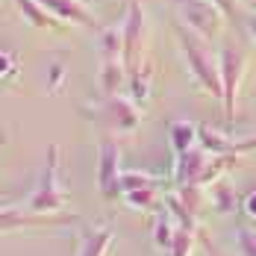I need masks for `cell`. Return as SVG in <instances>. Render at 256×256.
<instances>
[{"instance_id":"obj_1","label":"cell","mask_w":256,"mask_h":256,"mask_svg":"<svg viewBox=\"0 0 256 256\" xmlns=\"http://www.w3.org/2000/svg\"><path fill=\"white\" fill-rule=\"evenodd\" d=\"M180 32V42H182V50H186V59H188V68L194 71L198 82L204 86L209 94L215 98H224V86H221V71L212 65L209 53L200 48V38L192 32V30H177Z\"/></svg>"},{"instance_id":"obj_2","label":"cell","mask_w":256,"mask_h":256,"mask_svg":"<svg viewBox=\"0 0 256 256\" xmlns=\"http://www.w3.org/2000/svg\"><path fill=\"white\" fill-rule=\"evenodd\" d=\"M56 156H59V150L53 144L50 150H48V165H44L42 186H38V192L30 200V209L32 212H59L65 206V194L59 188V165H56Z\"/></svg>"},{"instance_id":"obj_3","label":"cell","mask_w":256,"mask_h":256,"mask_svg":"<svg viewBox=\"0 0 256 256\" xmlns=\"http://www.w3.org/2000/svg\"><path fill=\"white\" fill-rule=\"evenodd\" d=\"M118 162H121L118 144H115L112 138H103L100 142V159H98V186H100V194L106 200L124 194V188H121V174H124V171L118 168Z\"/></svg>"},{"instance_id":"obj_4","label":"cell","mask_w":256,"mask_h":256,"mask_svg":"<svg viewBox=\"0 0 256 256\" xmlns=\"http://www.w3.org/2000/svg\"><path fill=\"white\" fill-rule=\"evenodd\" d=\"M142 30H144V12H142V0H130L127 24H124V65H127L130 74H136V71H138Z\"/></svg>"},{"instance_id":"obj_5","label":"cell","mask_w":256,"mask_h":256,"mask_svg":"<svg viewBox=\"0 0 256 256\" xmlns=\"http://www.w3.org/2000/svg\"><path fill=\"white\" fill-rule=\"evenodd\" d=\"M180 6H182V18H186V24L192 26V30H198L200 36H215L218 32V26H221V15H218V9L209 3V0H180Z\"/></svg>"},{"instance_id":"obj_6","label":"cell","mask_w":256,"mask_h":256,"mask_svg":"<svg viewBox=\"0 0 256 256\" xmlns=\"http://www.w3.org/2000/svg\"><path fill=\"white\" fill-rule=\"evenodd\" d=\"M242 68H244V56L238 48H224L221 53V86H224V103H227V115L232 118L236 112V88L242 80Z\"/></svg>"},{"instance_id":"obj_7","label":"cell","mask_w":256,"mask_h":256,"mask_svg":"<svg viewBox=\"0 0 256 256\" xmlns=\"http://www.w3.org/2000/svg\"><path fill=\"white\" fill-rule=\"evenodd\" d=\"M62 221H77L74 215L65 212H24V209H0V230L12 232L18 227H36V224H62Z\"/></svg>"},{"instance_id":"obj_8","label":"cell","mask_w":256,"mask_h":256,"mask_svg":"<svg viewBox=\"0 0 256 256\" xmlns=\"http://www.w3.org/2000/svg\"><path fill=\"white\" fill-rule=\"evenodd\" d=\"M42 6H48L56 18H65V21H74L82 26H98L94 12L88 9V0H38Z\"/></svg>"},{"instance_id":"obj_9","label":"cell","mask_w":256,"mask_h":256,"mask_svg":"<svg viewBox=\"0 0 256 256\" xmlns=\"http://www.w3.org/2000/svg\"><path fill=\"white\" fill-rule=\"evenodd\" d=\"M26 24L38 26V30H62V18H56L48 6H42L38 0H15Z\"/></svg>"},{"instance_id":"obj_10","label":"cell","mask_w":256,"mask_h":256,"mask_svg":"<svg viewBox=\"0 0 256 256\" xmlns=\"http://www.w3.org/2000/svg\"><path fill=\"white\" fill-rule=\"evenodd\" d=\"M109 112H112V124L118 130H132L138 124V109L130 98H121V94H112L109 98Z\"/></svg>"},{"instance_id":"obj_11","label":"cell","mask_w":256,"mask_h":256,"mask_svg":"<svg viewBox=\"0 0 256 256\" xmlns=\"http://www.w3.org/2000/svg\"><path fill=\"white\" fill-rule=\"evenodd\" d=\"M204 150H186V154H180V168H177V177L186 182V186H194V182H200L204 177L206 165H204Z\"/></svg>"},{"instance_id":"obj_12","label":"cell","mask_w":256,"mask_h":256,"mask_svg":"<svg viewBox=\"0 0 256 256\" xmlns=\"http://www.w3.org/2000/svg\"><path fill=\"white\" fill-rule=\"evenodd\" d=\"M124 71H127V65H124V59H100V88L103 94H115L118 92V86H121V80H124Z\"/></svg>"},{"instance_id":"obj_13","label":"cell","mask_w":256,"mask_h":256,"mask_svg":"<svg viewBox=\"0 0 256 256\" xmlns=\"http://www.w3.org/2000/svg\"><path fill=\"white\" fill-rule=\"evenodd\" d=\"M109 244H112V230H109V227L88 230V236H86V248H82V256H106Z\"/></svg>"},{"instance_id":"obj_14","label":"cell","mask_w":256,"mask_h":256,"mask_svg":"<svg viewBox=\"0 0 256 256\" xmlns=\"http://www.w3.org/2000/svg\"><path fill=\"white\" fill-rule=\"evenodd\" d=\"M194 136H198V127H194V124H188V121H177V124L171 127V142H174L177 154L192 150V144H194Z\"/></svg>"},{"instance_id":"obj_15","label":"cell","mask_w":256,"mask_h":256,"mask_svg":"<svg viewBox=\"0 0 256 256\" xmlns=\"http://www.w3.org/2000/svg\"><path fill=\"white\" fill-rule=\"evenodd\" d=\"M121 188L124 194L127 192H138V188H156V180L144 171H136V174H121Z\"/></svg>"},{"instance_id":"obj_16","label":"cell","mask_w":256,"mask_h":256,"mask_svg":"<svg viewBox=\"0 0 256 256\" xmlns=\"http://www.w3.org/2000/svg\"><path fill=\"white\" fill-rule=\"evenodd\" d=\"M132 206H138V209H150L156 204V188H138V192H127L124 194Z\"/></svg>"},{"instance_id":"obj_17","label":"cell","mask_w":256,"mask_h":256,"mask_svg":"<svg viewBox=\"0 0 256 256\" xmlns=\"http://www.w3.org/2000/svg\"><path fill=\"white\" fill-rule=\"evenodd\" d=\"M188 254H192V232H188V227H186V230L177 232L174 248H171V256H188Z\"/></svg>"},{"instance_id":"obj_18","label":"cell","mask_w":256,"mask_h":256,"mask_svg":"<svg viewBox=\"0 0 256 256\" xmlns=\"http://www.w3.org/2000/svg\"><path fill=\"white\" fill-rule=\"evenodd\" d=\"M242 242H244V248H248V254L256 256V238L250 242V232H242Z\"/></svg>"},{"instance_id":"obj_19","label":"cell","mask_w":256,"mask_h":256,"mask_svg":"<svg viewBox=\"0 0 256 256\" xmlns=\"http://www.w3.org/2000/svg\"><path fill=\"white\" fill-rule=\"evenodd\" d=\"M248 209H250V215H256V194H250V200H248Z\"/></svg>"},{"instance_id":"obj_20","label":"cell","mask_w":256,"mask_h":256,"mask_svg":"<svg viewBox=\"0 0 256 256\" xmlns=\"http://www.w3.org/2000/svg\"><path fill=\"white\" fill-rule=\"evenodd\" d=\"M254 36H256V21H254Z\"/></svg>"}]
</instances>
